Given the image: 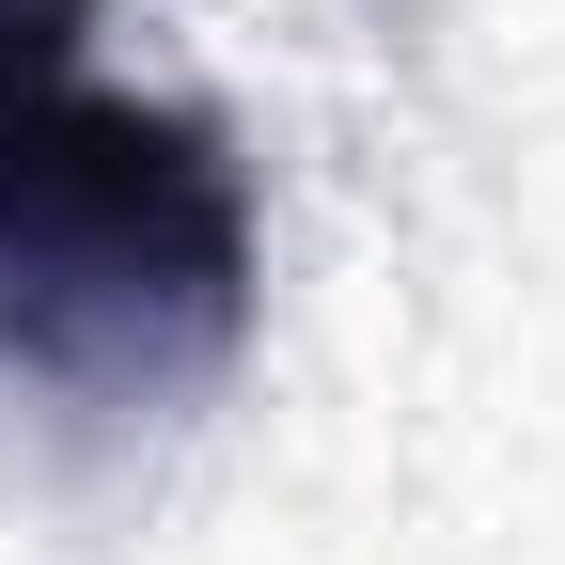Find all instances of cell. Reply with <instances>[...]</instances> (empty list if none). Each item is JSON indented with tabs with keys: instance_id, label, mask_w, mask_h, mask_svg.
Masks as SVG:
<instances>
[{
	"instance_id": "1",
	"label": "cell",
	"mask_w": 565,
	"mask_h": 565,
	"mask_svg": "<svg viewBox=\"0 0 565 565\" xmlns=\"http://www.w3.org/2000/svg\"><path fill=\"white\" fill-rule=\"evenodd\" d=\"M267 204L252 158L95 63L0 79V362L79 408L204 393L252 330Z\"/></svg>"
}]
</instances>
